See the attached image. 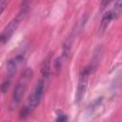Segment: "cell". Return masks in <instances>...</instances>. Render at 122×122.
Returning a JSON list of instances; mask_svg holds the SVG:
<instances>
[{
    "mask_svg": "<svg viewBox=\"0 0 122 122\" xmlns=\"http://www.w3.org/2000/svg\"><path fill=\"white\" fill-rule=\"evenodd\" d=\"M24 13L21 12L17 17L13 18L2 30L1 32V36H0V42H1V45H4L6 44L10 38L12 36V34L14 33V31L17 30L19 24H20V21H21V17Z\"/></svg>",
    "mask_w": 122,
    "mask_h": 122,
    "instance_id": "277c9868",
    "label": "cell"
},
{
    "mask_svg": "<svg viewBox=\"0 0 122 122\" xmlns=\"http://www.w3.org/2000/svg\"><path fill=\"white\" fill-rule=\"evenodd\" d=\"M31 76H32V71L30 69L25 70V71L21 74L20 78L18 79V81H17V83L15 85L13 92H12L11 103H10L11 109L16 108L20 104V102H21V100H22V98H23V96H24V94L26 92V90H27V87H28V83L30 80Z\"/></svg>",
    "mask_w": 122,
    "mask_h": 122,
    "instance_id": "7a4b0ae2",
    "label": "cell"
},
{
    "mask_svg": "<svg viewBox=\"0 0 122 122\" xmlns=\"http://www.w3.org/2000/svg\"><path fill=\"white\" fill-rule=\"evenodd\" d=\"M10 0H0V14H2Z\"/></svg>",
    "mask_w": 122,
    "mask_h": 122,
    "instance_id": "9c48e42d",
    "label": "cell"
},
{
    "mask_svg": "<svg viewBox=\"0 0 122 122\" xmlns=\"http://www.w3.org/2000/svg\"><path fill=\"white\" fill-rule=\"evenodd\" d=\"M92 71V66H87L83 68V70L80 72L79 80H78V86H77V92H76V101L79 102L85 95L87 86H88V80L89 75Z\"/></svg>",
    "mask_w": 122,
    "mask_h": 122,
    "instance_id": "3957f363",
    "label": "cell"
},
{
    "mask_svg": "<svg viewBox=\"0 0 122 122\" xmlns=\"http://www.w3.org/2000/svg\"><path fill=\"white\" fill-rule=\"evenodd\" d=\"M31 0H22V12H25V9H27L28 8V6H29V4H30V2Z\"/></svg>",
    "mask_w": 122,
    "mask_h": 122,
    "instance_id": "30bf717a",
    "label": "cell"
},
{
    "mask_svg": "<svg viewBox=\"0 0 122 122\" xmlns=\"http://www.w3.org/2000/svg\"><path fill=\"white\" fill-rule=\"evenodd\" d=\"M51 53H49L44 59L41 66V72L44 78H48L51 72Z\"/></svg>",
    "mask_w": 122,
    "mask_h": 122,
    "instance_id": "8992f818",
    "label": "cell"
},
{
    "mask_svg": "<svg viewBox=\"0 0 122 122\" xmlns=\"http://www.w3.org/2000/svg\"><path fill=\"white\" fill-rule=\"evenodd\" d=\"M10 82H11V80H10V79H7V78H6V80L3 82L2 86H1L2 92H6L9 90V87H10Z\"/></svg>",
    "mask_w": 122,
    "mask_h": 122,
    "instance_id": "ba28073f",
    "label": "cell"
},
{
    "mask_svg": "<svg viewBox=\"0 0 122 122\" xmlns=\"http://www.w3.org/2000/svg\"><path fill=\"white\" fill-rule=\"evenodd\" d=\"M67 120V117L64 115V114H59V116L56 118V121H66Z\"/></svg>",
    "mask_w": 122,
    "mask_h": 122,
    "instance_id": "8fae6325",
    "label": "cell"
},
{
    "mask_svg": "<svg viewBox=\"0 0 122 122\" xmlns=\"http://www.w3.org/2000/svg\"><path fill=\"white\" fill-rule=\"evenodd\" d=\"M112 14H113V17L116 18L122 11V0H116L113 8L111 10Z\"/></svg>",
    "mask_w": 122,
    "mask_h": 122,
    "instance_id": "52a82bcc",
    "label": "cell"
},
{
    "mask_svg": "<svg viewBox=\"0 0 122 122\" xmlns=\"http://www.w3.org/2000/svg\"><path fill=\"white\" fill-rule=\"evenodd\" d=\"M44 89H45V80H44V77H42L37 82V84H36L31 95L30 96L26 106L21 111V112H20V117L21 118H26L39 105V103L41 101V98H42V95L44 93Z\"/></svg>",
    "mask_w": 122,
    "mask_h": 122,
    "instance_id": "6da1fadb",
    "label": "cell"
},
{
    "mask_svg": "<svg viewBox=\"0 0 122 122\" xmlns=\"http://www.w3.org/2000/svg\"><path fill=\"white\" fill-rule=\"evenodd\" d=\"M113 19H114V17H113V14H112V10H108V11L103 15V17H102V19H101L100 27H99V31H100L101 33L104 32V31L107 30L108 26L110 25L111 21L113 20Z\"/></svg>",
    "mask_w": 122,
    "mask_h": 122,
    "instance_id": "5b68a950",
    "label": "cell"
}]
</instances>
